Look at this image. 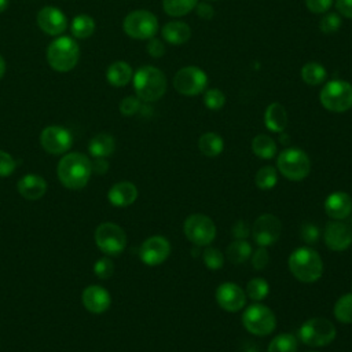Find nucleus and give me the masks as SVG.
<instances>
[{
	"label": "nucleus",
	"mask_w": 352,
	"mask_h": 352,
	"mask_svg": "<svg viewBox=\"0 0 352 352\" xmlns=\"http://www.w3.org/2000/svg\"><path fill=\"white\" fill-rule=\"evenodd\" d=\"M116 150V140L109 133H98L88 143V151L94 158H106Z\"/></svg>",
	"instance_id": "nucleus-26"
},
{
	"label": "nucleus",
	"mask_w": 352,
	"mask_h": 352,
	"mask_svg": "<svg viewBox=\"0 0 352 352\" xmlns=\"http://www.w3.org/2000/svg\"><path fill=\"white\" fill-rule=\"evenodd\" d=\"M290 272L296 279L304 283H312L323 275V261L319 253L308 246L297 248L287 260Z\"/></svg>",
	"instance_id": "nucleus-3"
},
{
	"label": "nucleus",
	"mask_w": 352,
	"mask_h": 352,
	"mask_svg": "<svg viewBox=\"0 0 352 352\" xmlns=\"http://www.w3.org/2000/svg\"><path fill=\"white\" fill-rule=\"evenodd\" d=\"M195 12H197V15L199 16V18H202V19H212L213 18V15H214V10H213V7L209 4V3H197V6H195Z\"/></svg>",
	"instance_id": "nucleus-48"
},
{
	"label": "nucleus",
	"mask_w": 352,
	"mask_h": 352,
	"mask_svg": "<svg viewBox=\"0 0 352 352\" xmlns=\"http://www.w3.org/2000/svg\"><path fill=\"white\" fill-rule=\"evenodd\" d=\"M216 301L227 312H236L246 304V293L232 282H224L216 289Z\"/></svg>",
	"instance_id": "nucleus-16"
},
{
	"label": "nucleus",
	"mask_w": 352,
	"mask_h": 352,
	"mask_svg": "<svg viewBox=\"0 0 352 352\" xmlns=\"http://www.w3.org/2000/svg\"><path fill=\"white\" fill-rule=\"evenodd\" d=\"M169 254L170 243L162 235H153L147 238L139 249V257L146 265H158L164 263Z\"/></svg>",
	"instance_id": "nucleus-15"
},
{
	"label": "nucleus",
	"mask_w": 352,
	"mask_h": 352,
	"mask_svg": "<svg viewBox=\"0 0 352 352\" xmlns=\"http://www.w3.org/2000/svg\"><path fill=\"white\" fill-rule=\"evenodd\" d=\"M95 242L99 250L107 256L120 254L126 246L125 231L116 223H102L95 230Z\"/></svg>",
	"instance_id": "nucleus-10"
},
{
	"label": "nucleus",
	"mask_w": 352,
	"mask_h": 352,
	"mask_svg": "<svg viewBox=\"0 0 352 352\" xmlns=\"http://www.w3.org/2000/svg\"><path fill=\"white\" fill-rule=\"evenodd\" d=\"M268 352H297V340L289 333L278 334L270 342Z\"/></svg>",
	"instance_id": "nucleus-34"
},
{
	"label": "nucleus",
	"mask_w": 352,
	"mask_h": 352,
	"mask_svg": "<svg viewBox=\"0 0 352 352\" xmlns=\"http://www.w3.org/2000/svg\"><path fill=\"white\" fill-rule=\"evenodd\" d=\"M208 85L206 73L198 66H184L173 77V88L184 96H195Z\"/></svg>",
	"instance_id": "nucleus-12"
},
{
	"label": "nucleus",
	"mask_w": 352,
	"mask_h": 352,
	"mask_svg": "<svg viewBox=\"0 0 352 352\" xmlns=\"http://www.w3.org/2000/svg\"><path fill=\"white\" fill-rule=\"evenodd\" d=\"M320 104L333 113H344L352 109V84L344 80H331L319 94Z\"/></svg>",
	"instance_id": "nucleus-5"
},
{
	"label": "nucleus",
	"mask_w": 352,
	"mask_h": 352,
	"mask_svg": "<svg viewBox=\"0 0 352 352\" xmlns=\"http://www.w3.org/2000/svg\"><path fill=\"white\" fill-rule=\"evenodd\" d=\"M8 8V0H0V14Z\"/></svg>",
	"instance_id": "nucleus-52"
},
{
	"label": "nucleus",
	"mask_w": 352,
	"mask_h": 352,
	"mask_svg": "<svg viewBox=\"0 0 352 352\" xmlns=\"http://www.w3.org/2000/svg\"><path fill=\"white\" fill-rule=\"evenodd\" d=\"M341 26V16L336 12H326L319 22V29L324 34L336 33Z\"/></svg>",
	"instance_id": "nucleus-39"
},
{
	"label": "nucleus",
	"mask_w": 352,
	"mask_h": 352,
	"mask_svg": "<svg viewBox=\"0 0 352 352\" xmlns=\"http://www.w3.org/2000/svg\"><path fill=\"white\" fill-rule=\"evenodd\" d=\"M204 263L205 265L212 270V271H216V270H220L224 264V254L217 249V248H213L210 245H208L204 250Z\"/></svg>",
	"instance_id": "nucleus-37"
},
{
	"label": "nucleus",
	"mask_w": 352,
	"mask_h": 352,
	"mask_svg": "<svg viewBox=\"0 0 352 352\" xmlns=\"http://www.w3.org/2000/svg\"><path fill=\"white\" fill-rule=\"evenodd\" d=\"M204 103L209 110H220L226 104V95L219 88H209L204 94Z\"/></svg>",
	"instance_id": "nucleus-38"
},
{
	"label": "nucleus",
	"mask_w": 352,
	"mask_h": 352,
	"mask_svg": "<svg viewBox=\"0 0 352 352\" xmlns=\"http://www.w3.org/2000/svg\"><path fill=\"white\" fill-rule=\"evenodd\" d=\"M245 293L249 296L250 300L261 301L268 296L270 285L264 278H253L248 282Z\"/></svg>",
	"instance_id": "nucleus-35"
},
{
	"label": "nucleus",
	"mask_w": 352,
	"mask_h": 352,
	"mask_svg": "<svg viewBox=\"0 0 352 352\" xmlns=\"http://www.w3.org/2000/svg\"><path fill=\"white\" fill-rule=\"evenodd\" d=\"M18 191L23 198L36 201L45 194L47 183L38 175H26L18 182Z\"/></svg>",
	"instance_id": "nucleus-23"
},
{
	"label": "nucleus",
	"mask_w": 352,
	"mask_h": 352,
	"mask_svg": "<svg viewBox=\"0 0 352 352\" xmlns=\"http://www.w3.org/2000/svg\"><path fill=\"white\" fill-rule=\"evenodd\" d=\"M253 153L263 160H270L276 154V143L268 135H257L252 140Z\"/></svg>",
	"instance_id": "nucleus-30"
},
{
	"label": "nucleus",
	"mask_w": 352,
	"mask_h": 352,
	"mask_svg": "<svg viewBox=\"0 0 352 352\" xmlns=\"http://www.w3.org/2000/svg\"><path fill=\"white\" fill-rule=\"evenodd\" d=\"M122 29L132 38L150 40L158 32V19L147 10H135L124 18Z\"/></svg>",
	"instance_id": "nucleus-7"
},
{
	"label": "nucleus",
	"mask_w": 352,
	"mask_h": 352,
	"mask_svg": "<svg viewBox=\"0 0 352 352\" xmlns=\"http://www.w3.org/2000/svg\"><path fill=\"white\" fill-rule=\"evenodd\" d=\"M333 3L334 0H305L307 8L314 14H326Z\"/></svg>",
	"instance_id": "nucleus-44"
},
{
	"label": "nucleus",
	"mask_w": 352,
	"mask_h": 352,
	"mask_svg": "<svg viewBox=\"0 0 352 352\" xmlns=\"http://www.w3.org/2000/svg\"><path fill=\"white\" fill-rule=\"evenodd\" d=\"M282 231L280 220L270 213H264L258 216L253 224V239L258 246H268L275 243Z\"/></svg>",
	"instance_id": "nucleus-14"
},
{
	"label": "nucleus",
	"mask_w": 352,
	"mask_h": 352,
	"mask_svg": "<svg viewBox=\"0 0 352 352\" xmlns=\"http://www.w3.org/2000/svg\"><path fill=\"white\" fill-rule=\"evenodd\" d=\"M324 212L333 220H342L352 212V199L344 191L331 192L324 201Z\"/></svg>",
	"instance_id": "nucleus-20"
},
{
	"label": "nucleus",
	"mask_w": 352,
	"mask_h": 352,
	"mask_svg": "<svg viewBox=\"0 0 352 352\" xmlns=\"http://www.w3.org/2000/svg\"><path fill=\"white\" fill-rule=\"evenodd\" d=\"M336 10L340 15L352 19V0H336Z\"/></svg>",
	"instance_id": "nucleus-49"
},
{
	"label": "nucleus",
	"mask_w": 352,
	"mask_h": 352,
	"mask_svg": "<svg viewBox=\"0 0 352 352\" xmlns=\"http://www.w3.org/2000/svg\"><path fill=\"white\" fill-rule=\"evenodd\" d=\"M37 25L48 36H59L67 28V16L62 12V10L47 6L38 11Z\"/></svg>",
	"instance_id": "nucleus-17"
},
{
	"label": "nucleus",
	"mask_w": 352,
	"mask_h": 352,
	"mask_svg": "<svg viewBox=\"0 0 352 352\" xmlns=\"http://www.w3.org/2000/svg\"><path fill=\"white\" fill-rule=\"evenodd\" d=\"M107 198L113 206L125 208L136 201L138 188L131 182H118L109 190Z\"/></svg>",
	"instance_id": "nucleus-21"
},
{
	"label": "nucleus",
	"mask_w": 352,
	"mask_h": 352,
	"mask_svg": "<svg viewBox=\"0 0 352 352\" xmlns=\"http://www.w3.org/2000/svg\"><path fill=\"white\" fill-rule=\"evenodd\" d=\"M298 336L308 346H324L336 338L337 330L329 319L312 318L301 324Z\"/></svg>",
	"instance_id": "nucleus-8"
},
{
	"label": "nucleus",
	"mask_w": 352,
	"mask_h": 352,
	"mask_svg": "<svg viewBox=\"0 0 352 352\" xmlns=\"http://www.w3.org/2000/svg\"><path fill=\"white\" fill-rule=\"evenodd\" d=\"M161 36L168 44L182 45L190 40L191 29L186 22L170 21L162 26Z\"/></svg>",
	"instance_id": "nucleus-22"
},
{
	"label": "nucleus",
	"mask_w": 352,
	"mask_h": 352,
	"mask_svg": "<svg viewBox=\"0 0 352 352\" xmlns=\"http://www.w3.org/2000/svg\"><path fill=\"white\" fill-rule=\"evenodd\" d=\"M300 76H301L302 81L307 82L308 85H319V84L324 82V80L327 77V72L322 63L308 62L301 67Z\"/></svg>",
	"instance_id": "nucleus-29"
},
{
	"label": "nucleus",
	"mask_w": 352,
	"mask_h": 352,
	"mask_svg": "<svg viewBox=\"0 0 352 352\" xmlns=\"http://www.w3.org/2000/svg\"><path fill=\"white\" fill-rule=\"evenodd\" d=\"M133 77L129 63L124 60L113 62L106 70V80L113 87H125Z\"/></svg>",
	"instance_id": "nucleus-25"
},
{
	"label": "nucleus",
	"mask_w": 352,
	"mask_h": 352,
	"mask_svg": "<svg viewBox=\"0 0 352 352\" xmlns=\"http://www.w3.org/2000/svg\"><path fill=\"white\" fill-rule=\"evenodd\" d=\"M80 58V47L74 38L60 36L52 40L47 48V60L51 69L66 73L76 67Z\"/></svg>",
	"instance_id": "nucleus-4"
},
{
	"label": "nucleus",
	"mask_w": 352,
	"mask_h": 352,
	"mask_svg": "<svg viewBox=\"0 0 352 352\" xmlns=\"http://www.w3.org/2000/svg\"><path fill=\"white\" fill-rule=\"evenodd\" d=\"M250 254H252V246L245 239H235L228 245L226 250V256L232 264H241L246 261L250 257Z\"/></svg>",
	"instance_id": "nucleus-31"
},
{
	"label": "nucleus",
	"mask_w": 352,
	"mask_h": 352,
	"mask_svg": "<svg viewBox=\"0 0 352 352\" xmlns=\"http://www.w3.org/2000/svg\"><path fill=\"white\" fill-rule=\"evenodd\" d=\"M242 323L249 333L264 337L275 330L276 318L272 309L256 302L245 309L242 315Z\"/></svg>",
	"instance_id": "nucleus-9"
},
{
	"label": "nucleus",
	"mask_w": 352,
	"mask_h": 352,
	"mask_svg": "<svg viewBox=\"0 0 352 352\" xmlns=\"http://www.w3.org/2000/svg\"><path fill=\"white\" fill-rule=\"evenodd\" d=\"M136 96L143 102H155L161 99L166 91V77L162 70L144 65L139 67L132 77Z\"/></svg>",
	"instance_id": "nucleus-2"
},
{
	"label": "nucleus",
	"mask_w": 352,
	"mask_h": 352,
	"mask_svg": "<svg viewBox=\"0 0 352 352\" xmlns=\"http://www.w3.org/2000/svg\"><path fill=\"white\" fill-rule=\"evenodd\" d=\"M95 28H96V25H95L94 18L87 14H80V15L74 16L72 21V25H70L72 34L76 38H81V40L91 37L95 32Z\"/></svg>",
	"instance_id": "nucleus-28"
},
{
	"label": "nucleus",
	"mask_w": 352,
	"mask_h": 352,
	"mask_svg": "<svg viewBox=\"0 0 352 352\" xmlns=\"http://www.w3.org/2000/svg\"><path fill=\"white\" fill-rule=\"evenodd\" d=\"M270 261V256H268V252L265 249V246H260L257 248L254 252H253V256H252V265L256 271H261L267 267Z\"/></svg>",
	"instance_id": "nucleus-42"
},
{
	"label": "nucleus",
	"mask_w": 352,
	"mask_h": 352,
	"mask_svg": "<svg viewBox=\"0 0 352 352\" xmlns=\"http://www.w3.org/2000/svg\"><path fill=\"white\" fill-rule=\"evenodd\" d=\"M210 1H216V0H210Z\"/></svg>",
	"instance_id": "nucleus-54"
},
{
	"label": "nucleus",
	"mask_w": 352,
	"mask_h": 352,
	"mask_svg": "<svg viewBox=\"0 0 352 352\" xmlns=\"http://www.w3.org/2000/svg\"><path fill=\"white\" fill-rule=\"evenodd\" d=\"M81 298H82L84 307L92 314H103L104 311H107L111 302V297L109 292L104 287L98 285L85 287Z\"/></svg>",
	"instance_id": "nucleus-19"
},
{
	"label": "nucleus",
	"mask_w": 352,
	"mask_h": 352,
	"mask_svg": "<svg viewBox=\"0 0 352 352\" xmlns=\"http://www.w3.org/2000/svg\"><path fill=\"white\" fill-rule=\"evenodd\" d=\"M146 50H147L148 55H151L153 58H161L165 55V51H166L165 44L160 38H155V37L148 40Z\"/></svg>",
	"instance_id": "nucleus-45"
},
{
	"label": "nucleus",
	"mask_w": 352,
	"mask_h": 352,
	"mask_svg": "<svg viewBox=\"0 0 352 352\" xmlns=\"http://www.w3.org/2000/svg\"><path fill=\"white\" fill-rule=\"evenodd\" d=\"M4 73H6V60H4V58L0 55V80L3 78Z\"/></svg>",
	"instance_id": "nucleus-51"
},
{
	"label": "nucleus",
	"mask_w": 352,
	"mask_h": 352,
	"mask_svg": "<svg viewBox=\"0 0 352 352\" xmlns=\"http://www.w3.org/2000/svg\"><path fill=\"white\" fill-rule=\"evenodd\" d=\"M40 144L50 154H63L72 147L73 136L60 125H50L41 131Z\"/></svg>",
	"instance_id": "nucleus-13"
},
{
	"label": "nucleus",
	"mask_w": 352,
	"mask_h": 352,
	"mask_svg": "<svg viewBox=\"0 0 352 352\" xmlns=\"http://www.w3.org/2000/svg\"><path fill=\"white\" fill-rule=\"evenodd\" d=\"M232 236L235 239H245L246 236H249V227L246 224V221L243 220H238L234 226H232Z\"/></svg>",
	"instance_id": "nucleus-47"
},
{
	"label": "nucleus",
	"mask_w": 352,
	"mask_h": 352,
	"mask_svg": "<svg viewBox=\"0 0 352 352\" xmlns=\"http://www.w3.org/2000/svg\"><path fill=\"white\" fill-rule=\"evenodd\" d=\"M199 151L206 157H217L224 148V140L219 133L206 132L198 140Z\"/></svg>",
	"instance_id": "nucleus-27"
},
{
	"label": "nucleus",
	"mask_w": 352,
	"mask_h": 352,
	"mask_svg": "<svg viewBox=\"0 0 352 352\" xmlns=\"http://www.w3.org/2000/svg\"><path fill=\"white\" fill-rule=\"evenodd\" d=\"M276 168L286 179L298 182L308 176L311 170V161L307 153L301 148L289 147L278 155Z\"/></svg>",
	"instance_id": "nucleus-6"
},
{
	"label": "nucleus",
	"mask_w": 352,
	"mask_h": 352,
	"mask_svg": "<svg viewBox=\"0 0 352 352\" xmlns=\"http://www.w3.org/2000/svg\"><path fill=\"white\" fill-rule=\"evenodd\" d=\"M56 172L65 187L70 190L82 188L87 186L92 173L91 160L82 153H69L58 162Z\"/></svg>",
	"instance_id": "nucleus-1"
},
{
	"label": "nucleus",
	"mask_w": 352,
	"mask_h": 352,
	"mask_svg": "<svg viewBox=\"0 0 352 352\" xmlns=\"http://www.w3.org/2000/svg\"><path fill=\"white\" fill-rule=\"evenodd\" d=\"M142 106V100L138 96H125L121 102H120V111L122 116L131 117L133 114H136L140 110Z\"/></svg>",
	"instance_id": "nucleus-41"
},
{
	"label": "nucleus",
	"mask_w": 352,
	"mask_h": 352,
	"mask_svg": "<svg viewBox=\"0 0 352 352\" xmlns=\"http://www.w3.org/2000/svg\"><path fill=\"white\" fill-rule=\"evenodd\" d=\"M307 352H318V351H307Z\"/></svg>",
	"instance_id": "nucleus-53"
},
{
	"label": "nucleus",
	"mask_w": 352,
	"mask_h": 352,
	"mask_svg": "<svg viewBox=\"0 0 352 352\" xmlns=\"http://www.w3.org/2000/svg\"><path fill=\"white\" fill-rule=\"evenodd\" d=\"M254 182H256V186L261 190H270L272 188L276 182H278V172L274 166H263L261 169L257 170L256 173V177H254Z\"/></svg>",
	"instance_id": "nucleus-36"
},
{
	"label": "nucleus",
	"mask_w": 352,
	"mask_h": 352,
	"mask_svg": "<svg viewBox=\"0 0 352 352\" xmlns=\"http://www.w3.org/2000/svg\"><path fill=\"white\" fill-rule=\"evenodd\" d=\"M333 314L338 322L352 323V293H346L337 300Z\"/></svg>",
	"instance_id": "nucleus-33"
},
{
	"label": "nucleus",
	"mask_w": 352,
	"mask_h": 352,
	"mask_svg": "<svg viewBox=\"0 0 352 352\" xmlns=\"http://www.w3.org/2000/svg\"><path fill=\"white\" fill-rule=\"evenodd\" d=\"M198 0H162L164 11L170 16H183L192 11Z\"/></svg>",
	"instance_id": "nucleus-32"
},
{
	"label": "nucleus",
	"mask_w": 352,
	"mask_h": 352,
	"mask_svg": "<svg viewBox=\"0 0 352 352\" xmlns=\"http://www.w3.org/2000/svg\"><path fill=\"white\" fill-rule=\"evenodd\" d=\"M264 124L267 126V129H270L271 132H283L286 125H287V113L286 109L278 103L274 102L271 103L264 113Z\"/></svg>",
	"instance_id": "nucleus-24"
},
{
	"label": "nucleus",
	"mask_w": 352,
	"mask_h": 352,
	"mask_svg": "<svg viewBox=\"0 0 352 352\" xmlns=\"http://www.w3.org/2000/svg\"><path fill=\"white\" fill-rule=\"evenodd\" d=\"M301 238L307 242V243H314L318 241L319 238V228L315 224H304L301 227Z\"/></svg>",
	"instance_id": "nucleus-46"
},
{
	"label": "nucleus",
	"mask_w": 352,
	"mask_h": 352,
	"mask_svg": "<svg viewBox=\"0 0 352 352\" xmlns=\"http://www.w3.org/2000/svg\"><path fill=\"white\" fill-rule=\"evenodd\" d=\"M94 272L100 279H107L114 272V263L109 257H100L94 264Z\"/></svg>",
	"instance_id": "nucleus-40"
},
{
	"label": "nucleus",
	"mask_w": 352,
	"mask_h": 352,
	"mask_svg": "<svg viewBox=\"0 0 352 352\" xmlns=\"http://www.w3.org/2000/svg\"><path fill=\"white\" fill-rule=\"evenodd\" d=\"M184 234L197 246H208L216 236V226L210 217L202 213L190 214L184 221Z\"/></svg>",
	"instance_id": "nucleus-11"
},
{
	"label": "nucleus",
	"mask_w": 352,
	"mask_h": 352,
	"mask_svg": "<svg viewBox=\"0 0 352 352\" xmlns=\"http://www.w3.org/2000/svg\"><path fill=\"white\" fill-rule=\"evenodd\" d=\"M91 166H92V172L103 175L109 169V162L106 161V158H95L94 161H91Z\"/></svg>",
	"instance_id": "nucleus-50"
},
{
	"label": "nucleus",
	"mask_w": 352,
	"mask_h": 352,
	"mask_svg": "<svg viewBox=\"0 0 352 352\" xmlns=\"http://www.w3.org/2000/svg\"><path fill=\"white\" fill-rule=\"evenodd\" d=\"M324 243L330 250L342 252L346 250L352 243L351 228L340 220H331L324 228Z\"/></svg>",
	"instance_id": "nucleus-18"
},
{
	"label": "nucleus",
	"mask_w": 352,
	"mask_h": 352,
	"mask_svg": "<svg viewBox=\"0 0 352 352\" xmlns=\"http://www.w3.org/2000/svg\"><path fill=\"white\" fill-rule=\"evenodd\" d=\"M16 162L15 160L11 157V154L0 150V176H10L14 170H15Z\"/></svg>",
	"instance_id": "nucleus-43"
}]
</instances>
